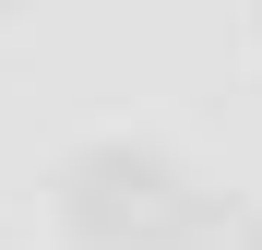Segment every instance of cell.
I'll return each mask as SVG.
<instances>
[{"label": "cell", "instance_id": "obj_1", "mask_svg": "<svg viewBox=\"0 0 262 250\" xmlns=\"http://www.w3.org/2000/svg\"><path fill=\"white\" fill-rule=\"evenodd\" d=\"M60 215H72V238H96V250H167L179 215H191V179L155 143H83L60 167Z\"/></svg>", "mask_w": 262, "mask_h": 250}, {"label": "cell", "instance_id": "obj_2", "mask_svg": "<svg viewBox=\"0 0 262 250\" xmlns=\"http://www.w3.org/2000/svg\"><path fill=\"white\" fill-rule=\"evenodd\" d=\"M167 250H262V226L238 215V202H214V191H191V215H179V238Z\"/></svg>", "mask_w": 262, "mask_h": 250}]
</instances>
